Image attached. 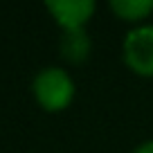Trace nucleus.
Listing matches in <instances>:
<instances>
[{
	"instance_id": "1",
	"label": "nucleus",
	"mask_w": 153,
	"mask_h": 153,
	"mask_svg": "<svg viewBox=\"0 0 153 153\" xmlns=\"http://www.w3.org/2000/svg\"><path fill=\"white\" fill-rule=\"evenodd\" d=\"M32 92L38 106L48 113H61L74 99V79L59 65H48L36 72L32 81Z\"/></svg>"
},
{
	"instance_id": "2",
	"label": "nucleus",
	"mask_w": 153,
	"mask_h": 153,
	"mask_svg": "<svg viewBox=\"0 0 153 153\" xmlns=\"http://www.w3.org/2000/svg\"><path fill=\"white\" fill-rule=\"evenodd\" d=\"M122 56L137 76H153V25H140L126 34Z\"/></svg>"
},
{
	"instance_id": "3",
	"label": "nucleus",
	"mask_w": 153,
	"mask_h": 153,
	"mask_svg": "<svg viewBox=\"0 0 153 153\" xmlns=\"http://www.w3.org/2000/svg\"><path fill=\"white\" fill-rule=\"evenodd\" d=\"M45 9L52 14L63 32H76L86 27V23H90L97 5L95 0H52L45 2Z\"/></svg>"
},
{
	"instance_id": "4",
	"label": "nucleus",
	"mask_w": 153,
	"mask_h": 153,
	"mask_svg": "<svg viewBox=\"0 0 153 153\" xmlns=\"http://www.w3.org/2000/svg\"><path fill=\"white\" fill-rule=\"evenodd\" d=\"M61 54L70 63H83L90 56V38L86 29H76V32H63L61 36Z\"/></svg>"
},
{
	"instance_id": "5",
	"label": "nucleus",
	"mask_w": 153,
	"mask_h": 153,
	"mask_svg": "<svg viewBox=\"0 0 153 153\" xmlns=\"http://www.w3.org/2000/svg\"><path fill=\"white\" fill-rule=\"evenodd\" d=\"M110 9L117 18L128 20V23H140L153 14V0H113Z\"/></svg>"
},
{
	"instance_id": "6",
	"label": "nucleus",
	"mask_w": 153,
	"mask_h": 153,
	"mask_svg": "<svg viewBox=\"0 0 153 153\" xmlns=\"http://www.w3.org/2000/svg\"><path fill=\"white\" fill-rule=\"evenodd\" d=\"M133 153H153V140H146V142L137 144V149Z\"/></svg>"
}]
</instances>
